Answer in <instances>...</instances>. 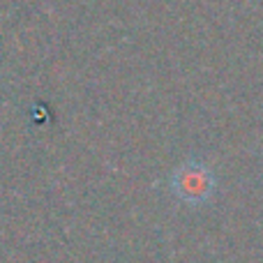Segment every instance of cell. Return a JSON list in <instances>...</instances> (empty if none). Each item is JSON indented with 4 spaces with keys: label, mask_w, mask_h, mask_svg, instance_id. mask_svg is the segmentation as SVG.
Segmentation results:
<instances>
[{
    "label": "cell",
    "mask_w": 263,
    "mask_h": 263,
    "mask_svg": "<svg viewBox=\"0 0 263 263\" xmlns=\"http://www.w3.org/2000/svg\"><path fill=\"white\" fill-rule=\"evenodd\" d=\"M173 192L187 203H203L213 194V173L203 164H182L173 173Z\"/></svg>",
    "instance_id": "cell-1"
}]
</instances>
